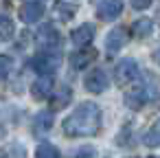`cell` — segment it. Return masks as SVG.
Listing matches in <instances>:
<instances>
[{"label": "cell", "mask_w": 160, "mask_h": 158, "mask_svg": "<svg viewBox=\"0 0 160 158\" xmlns=\"http://www.w3.org/2000/svg\"><path fill=\"white\" fill-rule=\"evenodd\" d=\"M94 57H97V51H94V48H90V46H79V51H75V53L70 55V64H72V68L81 70V68L90 66V64L94 62Z\"/></svg>", "instance_id": "cell-10"}, {"label": "cell", "mask_w": 160, "mask_h": 158, "mask_svg": "<svg viewBox=\"0 0 160 158\" xmlns=\"http://www.w3.org/2000/svg\"><path fill=\"white\" fill-rule=\"evenodd\" d=\"M83 86H86V90H88V92L101 94V92H105V90H108V86H110V79H108L105 70H101V68H94V70H90V73L83 77Z\"/></svg>", "instance_id": "cell-3"}, {"label": "cell", "mask_w": 160, "mask_h": 158, "mask_svg": "<svg viewBox=\"0 0 160 158\" xmlns=\"http://www.w3.org/2000/svg\"><path fill=\"white\" fill-rule=\"evenodd\" d=\"M38 40H40V46L44 51H57L62 46V35L57 33V29L53 24H44L38 33Z\"/></svg>", "instance_id": "cell-4"}, {"label": "cell", "mask_w": 160, "mask_h": 158, "mask_svg": "<svg viewBox=\"0 0 160 158\" xmlns=\"http://www.w3.org/2000/svg\"><path fill=\"white\" fill-rule=\"evenodd\" d=\"M101 108L92 101H83L64 119L62 127L70 138H90L101 130Z\"/></svg>", "instance_id": "cell-1"}, {"label": "cell", "mask_w": 160, "mask_h": 158, "mask_svg": "<svg viewBox=\"0 0 160 158\" xmlns=\"http://www.w3.org/2000/svg\"><path fill=\"white\" fill-rule=\"evenodd\" d=\"M127 40H129L127 31L121 29V27H116V29H112V31L108 33V38H105V48H108L110 53H116V51H121V48L127 44Z\"/></svg>", "instance_id": "cell-11"}, {"label": "cell", "mask_w": 160, "mask_h": 158, "mask_svg": "<svg viewBox=\"0 0 160 158\" xmlns=\"http://www.w3.org/2000/svg\"><path fill=\"white\" fill-rule=\"evenodd\" d=\"M92 40H94V27H92L90 22L79 24V27L70 33V42H72L77 48H79V46H90Z\"/></svg>", "instance_id": "cell-8"}, {"label": "cell", "mask_w": 160, "mask_h": 158, "mask_svg": "<svg viewBox=\"0 0 160 158\" xmlns=\"http://www.w3.org/2000/svg\"><path fill=\"white\" fill-rule=\"evenodd\" d=\"M151 59H153V62H156V64L160 66V44H158V46H156V48L151 51Z\"/></svg>", "instance_id": "cell-22"}, {"label": "cell", "mask_w": 160, "mask_h": 158, "mask_svg": "<svg viewBox=\"0 0 160 158\" xmlns=\"http://www.w3.org/2000/svg\"><path fill=\"white\" fill-rule=\"evenodd\" d=\"M123 9H125L123 0H103V3L99 5V9H97V16H99V20L112 22V20H116L123 13Z\"/></svg>", "instance_id": "cell-6"}, {"label": "cell", "mask_w": 160, "mask_h": 158, "mask_svg": "<svg viewBox=\"0 0 160 158\" xmlns=\"http://www.w3.org/2000/svg\"><path fill=\"white\" fill-rule=\"evenodd\" d=\"M53 97H51V108L53 110H64L70 101H72V90L68 88V86H62L59 90H55V92H51Z\"/></svg>", "instance_id": "cell-12"}, {"label": "cell", "mask_w": 160, "mask_h": 158, "mask_svg": "<svg viewBox=\"0 0 160 158\" xmlns=\"http://www.w3.org/2000/svg\"><path fill=\"white\" fill-rule=\"evenodd\" d=\"M77 0H57L55 3V13L59 20H70L77 11Z\"/></svg>", "instance_id": "cell-15"}, {"label": "cell", "mask_w": 160, "mask_h": 158, "mask_svg": "<svg viewBox=\"0 0 160 158\" xmlns=\"http://www.w3.org/2000/svg\"><path fill=\"white\" fill-rule=\"evenodd\" d=\"M145 145L147 147H160V116L147 127V132H145Z\"/></svg>", "instance_id": "cell-16"}, {"label": "cell", "mask_w": 160, "mask_h": 158, "mask_svg": "<svg viewBox=\"0 0 160 158\" xmlns=\"http://www.w3.org/2000/svg\"><path fill=\"white\" fill-rule=\"evenodd\" d=\"M147 99H149V94L145 92V88H134L125 94V105L132 108V110H140L147 103Z\"/></svg>", "instance_id": "cell-14"}, {"label": "cell", "mask_w": 160, "mask_h": 158, "mask_svg": "<svg viewBox=\"0 0 160 158\" xmlns=\"http://www.w3.org/2000/svg\"><path fill=\"white\" fill-rule=\"evenodd\" d=\"M57 66H59V57L53 51H44V53H40V55L33 57V68L40 75H53V70Z\"/></svg>", "instance_id": "cell-5"}, {"label": "cell", "mask_w": 160, "mask_h": 158, "mask_svg": "<svg viewBox=\"0 0 160 158\" xmlns=\"http://www.w3.org/2000/svg\"><path fill=\"white\" fill-rule=\"evenodd\" d=\"M0 158H9V154H7L5 149H0Z\"/></svg>", "instance_id": "cell-23"}, {"label": "cell", "mask_w": 160, "mask_h": 158, "mask_svg": "<svg viewBox=\"0 0 160 158\" xmlns=\"http://www.w3.org/2000/svg\"><path fill=\"white\" fill-rule=\"evenodd\" d=\"M35 158H59V149L51 143H40L35 149Z\"/></svg>", "instance_id": "cell-19"}, {"label": "cell", "mask_w": 160, "mask_h": 158, "mask_svg": "<svg viewBox=\"0 0 160 158\" xmlns=\"http://www.w3.org/2000/svg\"><path fill=\"white\" fill-rule=\"evenodd\" d=\"M149 158H160V156H149Z\"/></svg>", "instance_id": "cell-24"}, {"label": "cell", "mask_w": 160, "mask_h": 158, "mask_svg": "<svg viewBox=\"0 0 160 158\" xmlns=\"http://www.w3.org/2000/svg\"><path fill=\"white\" fill-rule=\"evenodd\" d=\"M151 3H153V0H129V5H132L136 11H142V9L151 7Z\"/></svg>", "instance_id": "cell-21"}, {"label": "cell", "mask_w": 160, "mask_h": 158, "mask_svg": "<svg viewBox=\"0 0 160 158\" xmlns=\"http://www.w3.org/2000/svg\"><path fill=\"white\" fill-rule=\"evenodd\" d=\"M11 66H13V62L9 55H0V79H5L11 73Z\"/></svg>", "instance_id": "cell-20"}, {"label": "cell", "mask_w": 160, "mask_h": 158, "mask_svg": "<svg viewBox=\"0 0 160 158\" xmlns=\"http://www.w3.org/2000/svg\"><path fill=\"white\" fill-rule=\"evenodd\" d=\"M151 31H153V22H151L149 18H138V20L132 24V35H134V38H147Z\"/></svg>", "instance_id": "cell-17"}, {"label": "cell", "mask_w": 160, "mask_h": 158, "mask_svg": "<svg viewBox=\"0 0 160 158\" xmlns=\"http://www.w3.org/2000/svg\"><path fill=\"white\" fill-rule=\"evenodd\" d=\"M16 33V24L11 18L7 16H0V42H9Z\"/></svg>", "instance_id": "cell-18"}, {"label": "cell", "mask_w": 160, "mask_h": 158, "mask_svg": "<svg viewBox=\"0 0 160 158\" xmlns=\"http://www.w3.org/2000/svg\"><path fill=\"white\" fill-rule=\"evenodd\" d=\"M136 79H138V64H136V59H132V57L121 59L116 64V68H114V81L118 86H127V84H132Z\"/></svg>", "instance_id": "cell-2"}, {"label": "cell", "mask_w": 160, "mask_h": 158, "mask_svg": "<svg viewBox=\"0 0 160 158\" xmlns=\"http://www.w3.org/2000/svg\"><path fill=\"white\" fill-rule=\"evenodd\" d=\"M53 121H55V119H53V112H51V110L38 112L35 119H33V130H35V134H46V132H51Z\"/></svg>", "instance_id": "cell-13"}, {"label": "cell", "mask_w": 160, "mask_h": 158, "mask_svg": "<svg viewBox=\"0 0 160 158\" xmlns=\"http://www.w3.org/2000/svg\"><path fill=\"white\" fill-rule=\"evenodd\" d=\"M42 16H44V3H42V0H31V3H27V5L20 9V18H22V22H27V24L38 22Z\"/></svg>", "instance_id": "cell-9"}, {"label": "cell", "mask_w": 160, "mask_h": 158, "mask_svg": "<svg viewBox=\"0 0 160 158\" xmlns=\"http://www.w3.org/2000/svg\"><path fill=\"white\" fill-rule=\"evenodd\" d=\"M51 92H53V77H51V75H40V77L33 81V86H31V97H33L35 101L48 99Z\"/></svg>", "instance_id": "cell-7"}]
</instances>
